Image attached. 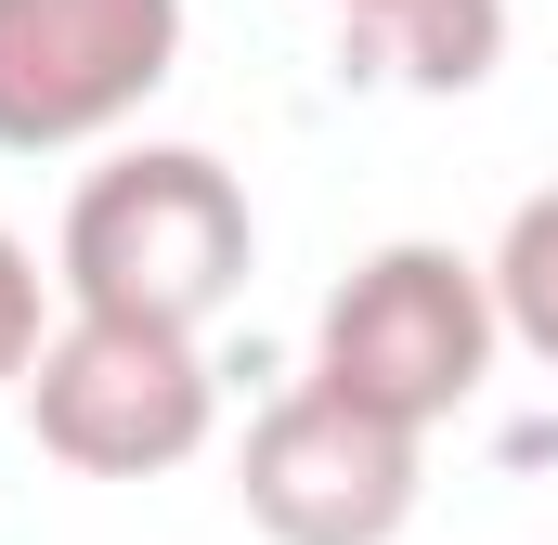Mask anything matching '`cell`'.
I'll return each instance as SVG.
<instances>
[{"instance_id": "cell-6", "label": "cell", "mask_w": 558, "mask_h": 545, "mask_svg": "<svg viewBox=\"0 0 558 545\" xmlns=\"http://www.w3.org/2000/svg\"><path fill=\"white\" fill-rule=\"evenodd\" d=\"M351 39H364V65L403 78V92H481V78L507 65V0H390V13H364Z\"/></svg>"}, {"instance_id": "cell-5", "label": "cell", "mask_w": 558, "mask_h": 545, "mask_svg": "<svg viewBox=\"0 0 558 545\" xmlns=\"http://www.w3.org/2000/svg\"><path fill=\"white\" fill-rule=\"evenodd\" d=\"M182 65V0H0V156L131 131Z\"/></svg>"}, {"instance_id": "cell-9", "label": "cell", "mask_w": 558, "mask_h": 545, "mask_svg": "<svg viewBox=\"0 0 558 545\" xmlns=\"http://www.w3.org/2000/svg\"><path fill=\"white\" fill-rule=\"evenodd\" d=\"M325 13H338V26H364V13H390V0H325Z\"/></svg>"}, {"instance_id": "cell-1", "label": "cell", "mask_w": 558, "mask_h": 545, "mask_svg": "<svg viewBox=\"0 0 558 545\" xmlns=\"http://www.w3.org/2000/svg\"><path fill=\"white\" fill-rule=\"evenodd\" d=\"M260 261V208L208 143H131L65 195V312H143V325H208Z\"/></svg>"}, {"instance_id": "cell-2", "label": "cell", "mask_w": 558, "mask_h": 545, "mask_svg": "<svg viewBox=\"0 0 558 545\" xmlns=\"http://www.w3.org/2000/svg\"><path fill=\"white\" fill-rule=\"evenodd\" d=\"M507 325H494V272L441 234H390L325 286L312 312V377L351 390V403L403 415V428H441V415L481 403Z\"/></svg>"}, {"instance_id": "cell-4", "label": "cell", "mask_w": 558, "mask_h": 545, "mask_svg": "<svg viewBox=\"0 0 558 545\" xmlns=\"http://www.w3.org/2000/svg\"><path fill=\"white\" fill-rule=\"evenodd\" d=\"M428 494V428L351 403L325 377H299L286 403L247 415V455H234V507L274 545H390Z\"/></svg>"}, {"instance_id": "cell-8", "label": "cell", "mask_w": 558, "mask_h": 545, "mask_svg": "<svg viewBox=\"0 0 558 545\" xmlns=\"http://www.w3.org/2000/svg\"><path fill=\"white\" fill-rule=\"evenodd\" d=\"M39 364V261H26V234H0V390Z\"/></svg>"}, {"instance_id": "cell-3", "label": "cell", "mask_w": 558, "mask_h": 545, "mask_svg": "<svg viewBox=\"0 0 558 545\" xmlns=\"http://www.w3.org/2000/svg\"><path fill=\"white\" fill-rule=\"evenodd\" d=\"M208 428H221V377H208L195 325L65 312L26 364V441L78 481H169L208 455Z\"/></svg>"}, {"instance_id": "cell-7", "label": "cell", "mask_w": 558, "mask_h": 545, "mask_svg": "<svg viewBox=\"0 0 558 545\" xmlns=\"http://www.w3.org/2000/svg\"><path fill=\"white\" fill-rule=\"evenodd\" d=\"M481 272H494V325H507L533 364H558V182L507 208V234H494Z\"/></svg>"}]
</instances>
